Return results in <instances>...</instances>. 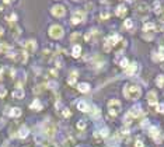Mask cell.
<instances>
[{
    "label": "cell",
    "mask_w": 164,
    "mask_h": 147,
    "mask_svg": "<svg viewBox=\"0 0 164 147\" xmlns=\"http://www.w3.org/2000/svg\"><path fill=\"white\" fill-rule=\"evenodd\" d=\"M76 79H77V73H76V71L70 73V77H69V84H70V86H73V84L76 83Z\"/></svg>",
    "instance_id": "cell-22"
},
{
    "label": "cell",
    "mask_w": 164,
    "mask_h": 147,
    "mask_svg": "<svg viewBox=\"0 0 164 147\" xmlns=\"http://www.w3.org/2000/svg\"><path fill=\"white\" fill-rule=\"evenodd\" d=\"M154 7H156L154 11H156V13H160V2H156V3H154Z\"/></svg>",
    "instance_id": "cell-28"
},
{
    "label": "cell",
    "mask_w": 164,
    "mask_h": 147,
    "mask_svg": "<svg viewBox=\"0 0 164 147\" xmlns=\"http://www.w3.org/2000/svg\"><path fill=\"white\" fill-rule=\"evenodd\" d=\"M24 48H25V51H27L28 53H34V52H35V49H36L35 41H25V42H24Z\"/></svg>",
    "instance_id": "cell-9"
},
{
    "label": "cell",
    "mask_w": 164,
    "mask_h": 147,
    "mask_svg": "<svg viewBox=\"0 0 164 147\" xmlns=\"http://www.w3.org/2000/svg\"><path fill=\"white\" fill-rule=\"evenodd\" d=\"M153 60H156V62L164 60V53H161V52H157V53H154V55H153Z\"/></svg>",
    "instance_id": "cell-23"
},
{
    "label": "cell",
    "mask_w": 164,
    "mask_h": 147,
    "mask_svg": "<svg viewBox=\"0 0 164 147\" xmlns=\"http://www.w3.org/2000/svg\"><path fill=\"white\" fill-rule=\"evenodd\" d=\"M147 101H149L150 105L156 107V105H157V94H156L154 91H150L149 94H147Z\"/></svg>",
    "instance_id": "cell-10"
},
{
    "label": "cell",
    "mask_w": 164,
    "mask_h": 147,
    "mask_svg": "<svg viewBox=\"0 0 164 147\" xmlns=\"http://www.w3.org/2000/svg\"><path fill=\"white\" fill-rule=\"evenodd\" d=\"M94 112H93V115H94V116H100V109H97V108H94Z\"/></svg>",
    "instance_id": "cell-33"
},
{
    "label": "cell",
    "mask_w": 164,
    "mask_h": 147,
    "mask_svg": "<svg viewBox=\"0 0 164 147\" xmlns=\"http://www.w3.org/2000/svg\"><path fill=\"white\" fill-rule=\"evenodd\" d=\"M119 39H121V37L119 35H111L109 38H107L105 41V45H104V51H107V52H109L111 49H112L114 45H116V43L119 42Z\"/></svg>",
    "instance_id": "cell-4"
},
{
    "label": "cell",
    "mask_w": 164,
    "mask_h": 147,
    "mask_svg": "<svg viewBox=\"0 0 164 147\" xmlns=\"http://www.w3.org/2000/svg\"><path fill=\"white\" fill-rule=\"evenodd\" d=\"M77 88H79L80 92H88L90 91V86H88L87 83H80L79 86H77Z\"/></svg>",
    "instance_id": "cell-16"
},
{
    "label": "cell",
    "mask_w": 164,
    "mask_h": 147,
    "mask_svg": "<svg viewBox=\"0 0 164 147\" xmlns=\"http://www.w3.org/2000/svg\"><path fill=\"white\" fill-rule=\"evenodd\" d=\"M126 2H131V0H126Z\"/></svg>",
    "instance_id": "cell-42"
},
{
    "label": "cell",
    "mask_w": 164,
    "mask_h": 147,
    "mask_svg": "<svg viewBox=\"0 0 164 147\" xmlns=\"http://www.w3.org/2000/svg\"><path fill=\"white\" fill-rule=\"evenodd\" d=\"M108 112L111 113L112 116L119 115V112H121V102H119L118 100H111V101L108 102Z\"/></svg>",
    "instance_id": "cell-3"
},
{
    "label": "cell",
    "mask_w": 164,
    "mask_h": 147,
    "mask_svg": "<svg viewBox=\"0 0 164 147\" xmlns=\"http://www.w3.org/2000/svg\"><path fill=\"white\" fill-rule=\"evenodd\" d=\"M128 66H129V62H128V59H122V60H121V67L126 69Z\"/></svg>",
    "instance_id": "cell-25"
},
{
    "label": "cell",
    "mask_w": 164,
    "mask_h": 147,
    "mask_svg": "<svg viewBox=\"0 0 164 147\" xmlns=\"http://www.w3.org/2000/svg\"><path fill=\"white\" fill-rule=\"evenodd\" d=\"M44 147H58V146H56V144H55V143H46Z\"/></svg>",
    "instance_id": "cell-34"
},
{
    "label": "cell",
    "mask_w": 164,
    "mask_h": 147,
    "mask_svg": "<svg viewBox=\"0 0 164 147\" xmlns=\"http://www.w3.org/2000/svg\"><path fill=\"white\" fill-rule=\"evenodd\" d=\"M41 108H42V105H41V102L38 101V100H34V101H32V104H31V109L40 111Z\"/></svg>",
    "instance_id": "cell-19"
},
{
    "label": "cell",
    "mask_w": 164,
    "mask_h": 147,
    "mask_svg": "<svg viewBox=\"0 0 164 147\" xmlns=\"http://www.w3.org/2000/svg\"><path fill=\"white\" fill-rule=\"evenodd\" d=\"M44 133H45L48 137H52V136H55V133H56V126L52 125L51 122L44 123Z\"/></svg>",
    "instance_id": "cell-6"
},
{
    "label": "cell",
    "mask_w": 164,
    "mask_h": 147,
    "mask_svg": "<svg viewBox=\"0 0 164 147\" xmlns=\"http://www.w3.org/2000/svg\"><path fill=\"white\" fill-rule=\"evenodd\" d=\"M4 95H6V90L3 87H0V97H4Z\"/></svg>",
    "instance_id": "cell-32"
},
{
    "label": "cell",
    "mask_w": 164,
    "mask_h": 147,
    "mask_svg": "<svg viewBox=\"0 0 164 147\" xmlns=\"http://www.w3.org/2000/svg\"><path fill=\"white\" fill-rule=\"evenodd\" d=\"M20 115H21V109L20 108H13L10 111V116H13V118H18Z\"/></svg>",
    "instance_id": "cell-17"
},
{
    "label": "cell",
    "mask_w": 164,
    "mask_h": 147,
    "mask_svg": "<svg viewBox=\"0 0 164 147\" xmlns=\"http://www.w3.org/2000/svg\"><path fill=\"white\" fill-rule=\"evenodd\" d=\"M156 83H157L158 87H164V76H157V79H156Z\"/></svg>",
    "instance_id": "cell-24"
},
{
    "label": "cell",
    "mask_w": 164,
    "mask_h": 147,
    "mask_svg": "<svg viewBox=\"0 0 164 147\" xmlns=\"http://www.w3.org/2000/svg\"><path fill=\"white\" fill-rule=\"evenodd\" d=\"M77 128H79V129H84L86 128V122H83V120H82V122H79V123H77Z\"/></svg>",
    "instance_id": "cell-31"
},
{
    "label": "cell",
    "mask_w": 164,
    "mask_h": 147,
    "mask_svg": "<svg viewBox=\"0 0 164 147\" xmlns=\"http://www.w3.org/2000/svg\"><path fill=\"white\" fill-rule=\"evenodd\" d=\"M124 95L128 98V100H137V98L142 95V90H140V87H137V86H131V84H128V86H125V88H124Z\"/></svg>",
    "instance_id": "cell-1"
},
{
    "label": "cell",
    "mask_w": 164,
    "mask_h": 147,
    "mask_svg": "<svg viewBox=\"0 0 164 147\" xmlns=\"http://www.w3.org/2000/svg\"><path fill=\"white\" fill-rule=\"evenodd\" d=\"M77 147H80V146H77Z\"/></svg>",
    "instance_id": "cell-43"
},
{
    "label": "cell",
    "mask_w": 164,
    "mask_h": 147,
    "mask_svg": "<svg viewBox=\"0 0 164 147\" xmlns=\"http://www.w3.org/2000/svg\"><path fill=\"white\" fill-rule=\"evenodd\" d=\"M77 108H79L80 111H83V112H90V105L86 101H80L79 104H77Z\"/></svg>",
    "instance_id": "cell-12"
},
{
    "label": "cell",
    "mask_w": 164,
    "mask_h": 147,
    "mask_svg": "<svg viewBox=\"0 0 164 147\" xmlns=\"http://www.w3.org/2000/svg\"><path fill=\"white\" fill-rule=\"evenodd\" d=\"M7 49H9L7 43H0V52H2V51H7Z\"/></svg>",
    "instance_id": "cell-27"
},
{
    "label": "cell",
    "mask_w": 164,
    "mask_h": 147,
    "mask_svg": "<svg viewBox=\"0 0 164 147\" xmlns=\"http://www.w3.org/2000/svg\"><path fill=\"white\" fill-rule=\"evenodd\" d=\"M2 71H3V69H2V67H0V74H2ZM0 77H2V76H0Z\"/></svg>",
    "instance_id": "cell-41"
},
{
    "label": "cell",
    "mask_w": 164,
    "mask_h": 147,
    "mask_svg": "<svg viewBox=\"0 0 164 147\" xmlns=\"http://www.w3.org/2000/svg\"><path fill=\"white\" fill-rule=\"evenodd\" d=\"M80 53H82V46L80 45H74L72 49V55L74 56V58H79Z\"/></svg>",
    "instance_id": "cell-14"
},
{
    "label": "cell",
    "mask_w": 164,
    "mask_h": 147,
    "mask_svg": "<svg viewBox=\"0 0 164 147\" xmlns=\"http://www.w3.org/2000/svg\"><path fill=\"white\" fill-rule=\"evenodd\" d=\"M152 30H156V25L153 22H146L143 25V31H152Z\"/></svg>",
    "instance_id": "cell-21"
},
{
    "label": "cell",
    "mask_w": 164,
    "mask_h": 147,
    "mask_svg": "<svg viewBox=\"0 0 164 147\" xmlns=\"http://www.w3.org/2000/svg\"><path fill=\"white\" fill-rule=\"evenodd\" d=\"M65 34L63 28L61 27V25H52L51 28H49V35H51L52 38H55V39H59V38H62Z\"/></svg>",
    "instance_id": "cell-5"
},
{
    "label": "cell",
    "mask_w": 164,
    "mask_h": 147,
    "mask_svg": "<svg viewBox=\"0 0 164 147\" xmlns=\"http://www.w3.org/2000/svg\"><path fill=\"white\" fill-rule=\"evenodd\" d=\"M125 27H126V28H132V27H133V22H132L131 20H125Z\"/></svg>",
    "instance_id": "cell-26"
},
{
    "label": "cell",
    "mask_w": 164,
    "mask_h": 147,
    "mask_svg": "<svg viewBox=\"0 0 164 147\" xmlns=\"http://www.w3.org/2000/svg\"><path fill=\"white\" fill-rule=\"evenodd\" d=\"M136 69H137L136 63L129 64V66H128V67L125 69V74H126V76H133V74H135V71H136Z\"/></svg>",
    "instance_id": "cell-11"
},
{
    "label": "cell",
    "mask_w": 164,
    "mask_h": 147,
    "mask_svg": "<svg viewBox=\"0 0 164 147\" xmlns=\"http://www.w3.org/2000/svg\"><path fill=\"white\" fill-rule=\"evenodd\" d=\"M13 97H14V98H17V100H21V98L24 97V91H23V88H21V87H18V88L15 90L14 92H13Z\"/></svg>",
    "instance_id": "cell-15"
},
{
    "label": "cell",
    "mask_w": 164,
    "mask_h": 147,
    "mask_svg": "<svg viewBox=\"0 0 164 147\" xmlns=\"http://www.w3.org/2000/svg\"><path fill=\"white\" fill-rule=\"evenodd\" d=\"M156 107H157V111H158V112H164V105H163V104H157Z\"/></svg>",
    "instance_id": "cell-29"
},
{
    "label": "cell",
    "mask_w": 164,
    "mask_h": 147,
    "mask_svg": "<svg viewBox=\"0 0 164 147\" xmlns=\"http://www.w3.org/2000/svg\"><path fill=\"white\" fill-rule=\"evenodd\" d=\"M63 115H65V116H66V118H67V116H70V112H69V109H65V111H63Z\"/></svg>",
    "instance_id": "cell-35"
},
{
    "label": "cell",
    "mask_w": 164,
    "mask_h": 147,
    "mask_svg": "<svg viewBox=\"0 0 164 147\" xmlns=\"http://www.w3.org/2000/svg\"><path fill=\"white\" fill-rule=\"evenodd\" d=\"M160 132H158V129L157 128H150V137H153V139H156L157 141H160Z\"/></svg>",
    "instance_id": "cell-13"
},
{
    "label": "cell",
    "mask_w": 164,
    "mask_h": 147,
    "mask_svg": "<svg viewBox=\"0 0 164 147\" xmlns=\"http://www.w3.org/2000/svg\"><path fill=\"white\" fill-rule=\"evenodd\" d=\"M125 13H126V7H125V6H118V7H116V15H118V17L125 15Z\"/></svg>",
    "instance_id": "cell-20"
},
{
    "label": "cell",
    "mask_w": 164,
    "mask_h": 147,
    "mask_svg": "<svg viewBox=\"0 0 164 147\" xmlns=\"http://www.w3.org/2000/svg\"><path fill=\"white\" fill-rule=\"evenodd\" d=\"M101 135H103V136H107V135H108V133H107V130H105V129H103V130H101Z\"/></svg>",
    "instance_id": "cell-37"
},
{
    "label": "cell",
    "mask_w": 164,
    "mask_h": 147,
    "mask_svg": "<svg viewBox=\"0 0 164 147\" xmlns=\"http://www.w3.org/2000/svg\"><path fill=\"white\" fill-rule=\"evenodd\" d=\"M28 147H30V146H28Z\"/></svg>",
    "instance_id": "cell-44"
},
{
    "label": "cell",
    "mask_w": 164,
    "mask_h": 147,
    "mask_svg": "<svg viewBox=\"0 0 164 147\" xmlns=\"http://www.w3.org/2000/svg\"><path fill=\"white\" fill-rule=\"evenodd\" d=\"M86 18V14L83 11H76L72 17V24H79Z\"/></svg>",
    "instance_id": "cell-8"
},
{
    "label": "cell",
    "mask_w": 164,
    "mask_h": 147,
    "mask_svg": "<svg viewBox=\"0 0 164 147\" xmlns=\"http://www.w3.org/2000/svg\"><path fill=\"white\" fill-rule=\"evenodd\" d=\"M143 115V112L139 109V108H133V109H131L129 112H128V115L125 116V123L126 125H129V123H132L136 118H140Z\"/></svg>",
    "instance_id": "cell-2"
},
{
    "label": "cell",
    "mask_w": 164,
    "mask_h": 147,
    "mask_svg": "<svg viewBox=\"0 0 164 147\" xmlns=\"http://www.w3.org/2000/svg\"><path fill=\"white\" fill-rule=\"evenodd\" d=\"M161 20H164V11L161 13Z\"/></svg>",
    "instance_id": "cell-40"
},
{
    "label": "cell",
    "mask_w": 164,
    "mask_h": 147,
    "mask_svg": "<svg viewBox=\"0 0 164 147\" xmlns=\"http://www.w3.org/2000/svg\"><path fill=\"white\" fill-rule=\"evenodd\" d=\"M51 11H52V14H53L55 17H63L65 13H66V10H65L63 6H59V4H58V6H53V7H52Z\"/></svg>",
    "instance_id": "cell-7"
},
{
    "label": "cell",
    "mask_w": 164,
    "mask_h": 147,
    "mask_svg": "<svg viewBox=\"0 0 164 147\" xmlns=\"http://www.w3.org/2000/svg\"><path fill=\"white\" fill-rule=\"evenodd\" d=\"M3 2H4V3L9 4V3H11V2H14V0H3Z\"/></svg>",
    "instance_id": "cell-38"
},
{
    "label": "cell",
    "mask_w": 164,
    "mask_h": 147,
    "mask_svg": "<svg viewBox=\"0 0 164 147\" xmlns=\"http://www.w3.org/2000/svg\"><path fill=\"white\" fill-rule=\"evenodd\" d=\"M0 35H3V28L0 27Z\"/></svg>",
    "instance_id": "cell-39"
},
{
    "label": "cell",
    "mask_w": 164,
    "mask_h": 147,
    "mask_svg": "<svg viewBox=\"0 0 164 147\" xmlns=\"http://www.w3.org/2000/svg\"><path fill=\"white\" fill-rule=\"evenodd\" d=\"M101 17H103V18H108V17H109V13H103V14H101Z\"/></svg>",
    "instance_id": "cell-36"
},
{
    "label": "cell",
    "mask_w": 164,
    "mask_h": 147,
    "mask_svg": "<svg viewBox=\"0 0 164 147\" xmlns=\"http://www.w3.org/2000/svg\"><path fill=\"white\" fill-rule=\"evenodd\" d=\"M135 147H145V144H143L142 140H136V143H135Z\"/></svg>",
    "instance_id": "cell-30"
},
{
    "label": "cell",
    "mask_w": 164,
    "mask_h": 147,
    "mask_svg": "<svg viewBox=\"0 0 164 147\" xmlns=\"http://www.w3.org/2000/svg\"><path fill=\"white\" fill-rule=\"evenodd\" d=\"M27 136H28V129L25 128V126H23V128L20 129V132H18V137L24 139V137H27Z\"/></svg>",
    "instance_id": "cell-18"
}]
</instances>
